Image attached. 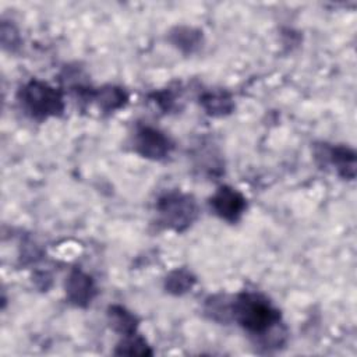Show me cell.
Segmentation results:
<instances>
[{
	"label": "cell",
	"mask_w": 357,
	"mask_h": 357,
	"mask_svg": "<svg viewBox=\"0 0 357 357\" xmlns=\"http://www.w3.org/2000/svg\"><path fill=\"white\" fill-rule=\"evenodd\" d=\"M231 314L247 332L261 336L265 344L266 340L273 347L282 343L283 333L278 328L280 315L264 297L251 293L240 294L231 304Z\"/></svg>",
	"instance_id": "obj_1"
},
{
	"label": "cell",
	"mask_w": 357,
	"mask_h": 357,
	"mask_svg": "<svg viewBox=\"0 0 357 357\" xmlns=\"http://www.w3.org/2000/svg\"><path fill=\"white\" fill-rule=\"evenodd\" d=\"M21 100L35 117L57 114L63 109L60 93L45 82L32 81L21 92Z\"/></svg>",
	"instance_id": "obj_2"
},
{
	"label": "cell",
	"mask_w": 357,
	"mask_h": 357,
	"mask_svg": "<svg viewBox=\"0 0 357 357\" xmlns=\"http://www.w3.org/2000/svg\"><path fill=\"white\" fill-rule=\"evenodd\" d=\"M159 212L166 225L176 230H181L195 219L197 205L187 195L169 194L160 199Z\"/></svg>",
	"instance_id": "obj_3"
},
{
	"label": "cell",
	"mask_w": 357,
	"mask_h": 357,
	"mask_svg": "<svg viewBox=\"0 0 357 357\" xmlns=\"http://www.w3.org/2000/svg\"><path fill=\"white\" fill-rule=\"evenodd\" d=\"M211 205L216 215L229 222H234L240 218L245 208V199L240 192L230 187H222L212 197Z\"/></svg>",
	"instance_id": "obj_4"
},
{
	"label": "cell",
	"mask_w": 357,
	"mask_h": 357,
	"mask_svg": "<svg viewBox=\"0 0 357 357\" xmlns=\"http://www.w3.org/2000/svg\"><path fill=\"white\" fill-rule=\"evenodd\" d=\"M135 148L141 155L146 158L160 159L169 153L170 144L169 139L158 130L144 127L137 132Z\"/></svg>",
	"instance_id": "obj_5"
},
{
	"label": "cell",
	"mask_w": 357,
	"mask_h": 357,
	"mask_svg": "<svg viewBox=\"0 0 357 357\" xmlns=\"http://www.w3.org/2000/svg\"><path fill=\"white\" fill-rule=\"evenodd\" d=\"M66 291L68 294V298L73 303H75L77 305H85L91 303L95 294V287L88 275L79 271H75L68 276Z\"/></svg>",
	"instance_id": "obj_6"
},
{
	"label": "cell",
	"mask_w": 357,
	"mask_h": 357,
	"mask_svg": "<svg viewBox=\"0 0 357 357\" xmlns=\"http://www.w3.org/2000/svg\"><path fill=\"white\" fill-rule=\"evenodd\" d=\"M329 159L331 163L346 177H354V152L339 146V148H332L329 151Z\"/></svg>",
	"instance_id": "obj_7"
},
{
	"label": "cell",
	"mask_w": 357,
	"mask_h": 357,
	"mask_svg": "<svg viewBox=\"0 0 357 357\" xmlns=\"http://www.w3.org/2000/svg\"><path fill=\"white\" fill-rule=\"evenodd\" d=\"M109 319H110V325L117 332L126 336L132 335L135 332V328H137L135 317L121 307H112L109 310Z\"/></svg>",
	"instance_id": "obj_8"
},
{
	"label": "cell",
	"mask_w": 357,
	"mask_h": 357,
	"mask_svg": "<svg viewBox=\"0 0 357 357\" xmlns=\"http://www.w3.org/2000/svg\"><path fill=\"white\" fill-rule=\"evenodd\" d=\"M202 103L209 114L213 116H220L227 113L231 109V99L222 92H215V93H208L204 96Z\"/></svg>",
	"instance_id": "obj_9"
},
{
	"label": "cell",
	"mask_w": 357,
	"mask_h": 357,
	"mask_svg": "<svg viewBox=\"0 0 357 357\" xmlns=\"http://www.w3.org/2000/svg\"><path fill=\"white\" fill-rule=\"evenodd\" d=\"M116 354H128V356H149L152 354L149 346L142 337L132 335H128L123 343L116 350Z\"/></svg>",
	"instance_id": "obj_10"
},
{
	"label": "cell",
	"mask_w": 357,
	"mask_h": 357,
	"mask_svg": "<svg viewBox=\"0 0 357 357\" xmlns=\"http://www.w3.org/2000/svg\"><path fill=\"white\" fill-rule=\"evenodd\" d=\"M126 100V95L119 88H105L99 92V105L106 110H114L120 107Z\"/></svg>",
	"instance_id": "obj_11"
},
{
	"label": "cell",
	"mask_w": 357,
	"mask_h": 357,
	"mask_svg": "<svg viewBox=\"0 0 357 357\" xmlns=\"http://www.w3.org/2000/svg\"><path fill=\"white\" fill-rule=\"evenodd\" d=\"M192 282H194V279L191 278V275L188 272L176 271L169 276L166 286L170 289V291L181 293V291H185L188 287H191Z\"/></svg>",
	"instance_id": "obj_12"
}]
</instances>
